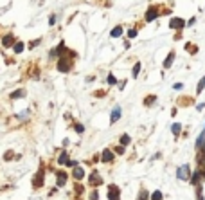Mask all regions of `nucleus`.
I'll use <instances>...</instances> for the list:
<instances>
[{
	"label": "nucleus",
	"mask_w": 205,
	"mask_h": 200,
	"mask_svg": "<svg viewBox=\"0 0 205 200\" xmlns=\"http://www.w3.org/2000/svg\"><path fill=\"white\" fill-rule=\"evenodd\" d=\"M169 27L171 29H183V27H185V22H183L182 18H171Z\"/></svg>",
	"instance_id": "1"
},
{
	"label": "nucleus",
	"mask_w": 205,
	"mask_h": 200,
	"mask_svg": "<svg viewBox=\"0 0 205 200\" xmlns=\"http://www.w3.org/2000/svg\"><path fill=\"white\" fill-rule=\"evenodd\" d=\"M176 177H178V178H182V180L189 178V166H182L180 170H178V173H176Z\"/></svg>",
	"instance_id": "2"
},
{
	"label": "nucleus",
	"mask_w": 205,
	"mask_h": 200,
	"mask_svg": "<svg viewBox=\"0 0 205 200\" xmlns=\"http://www.w3.org/2000/svg\"><path fill=\"white\" fill-rule=\"evenodd\" d=\"M157 7H149L148 9V15H146V22H153V20L157 18Z\"/></svg>",
	"instance_id": "3"
},
{
	"label": "nucleus",
	"mask_w": 205,
	"mask_h": 200,
	"mask_svg": "<svg viewBox=\"0 0 205 200\" xmlns=\"http://www.w3.org/2000/svg\"><path fill=\"white\" fill-rule=\"evenodd\" d=\"M58 70L59 72H69V61L67 60H59L58 61Z\"/></svg>",
	"instance_id": "4"
},
{
	"label": "nucleus",
	"mask_w": 205,
	"mask_h": 200,
	"mask_svg": "<svg viewBox=\"0 0 205 200\" xmlns=\"http://www.w3.org/2000/svg\"><path fill=\"white\" fill-rule=\"evenodd\" d=\"M108 196H110V200H119V189L115 186H112L110 191H108Z\"/></svg>",
	"instance_id": "5"
},
{
	"label": "nucleus",
	"mask_w": 205,
	"mask_h": 200,
	"mask_svg": "<svg viewBox=\"0 0 205 200\" xmlns=\"http://www.w3.org/2000/svg\"><path fill=\"white\" fill-rule=\"evenodd\" d=\"M13 36H11V34H7V36H4V40H2V45L4 47H11V45H13Z\"/></svg>",
	"instance_id": "6"
},
{
	"label": "nucleus",
	"mask_w": 205,
	"mask_h": 200,
	"mask_svg": "<svg viewBox=\"0 0 205 200\" xmlns=\"http://www.w3.org/2000/svg\"><path fill=\"white\" fill-rule=\"evenodd\" d=\"M173 60H175V52H171V54H169V56H167V58L164 60V67H166V69H169V67H171Z\"/></svg>",
	"instance_id": "7"
},
{
	"label": "nucleus",
	"mask_w": 205,
	"mask_h": 200,
	"mask_svg": "<svg viewBox=\"0 0 205 200\" xmlns=\"http://www.w3.org/2000/svg\"><path fill=\"white\" fill-rule=\"evenodd\" d=\"M112 157H113V153H112L110 150H104V152H103V161L108 162V161H112Z\"/></svg>",
	"instance_id": "8"
},
{
	"label": "nucleus",
	"mask_w": 205,
	"mask_h": 200,
	"mask_svg": "<svg viewBox=\"0 0 205 200\" xmlns=\"http://www.w3.org/2000/svg\"><path fill=\"white\" fill-rule=\"evenodd\" d=\"M121 34H122V27H115V29L112 31V36H113V38H119Z\"/></svg>",
	"instance_id": "9"
},
{
	"label": "nucleus",
	"mask_w": 205,
	"mask_h": 200,
	"mask_svg": "<svg viewBox=\"0 0 205 200\" xmlns=\"http://www.w3.org/2000/svg\"><path fill=\"white\" fill-rule=\"evenodd\" d=\"M200 177H202V173H200V171H194V175H192V178H191V182H192V184H198Z\"/></svg>",
	"instance_id": "10"
},
{
	"label": "nucleus",
	"mask_w": 205,
	"mask_h": 200,
	"mask_svg": "<svg viewBox=\"0 0 205 200\" xmlns=\"http://www.w3.org/2000/svg\"><path fill=\"white\" fill-rule=\"evenodd\" d=\"M203 88H205V78H202V79H200V83H198V87H196V92L200 94V92H202Z\"/></svg>",
	"instance_id": "11"
},
{
	"label": "nucleus",
	"mask_w": 205,
	"mask_h": 200,
	"mask_svg": "<svg viewBox=\"0 0 205 200\" xmlns=\"http://www.w3.org/2000/svg\"><path fill=\"white\" fill-rule=\"evenodd\" d=\"M22 96H25L24 90H15L13 94H11V98H13V99H15V98H22Z\"/></svg>",
	"instance_id": "12"
},
{
	"label": "nucleus",
	"mask_w": 205,
	"mask_h": 200,
	"mask_svg": "<svg viewBox=\"0 0 205 200\" xmlns=\"http://www.w3.org/2000/svg\"><path fill=\"white\" fill-rule=\"evenodd\" d=\"M119 117H121V110L117 108V110H113V115H112V123H115Z\"/></svg>",
	"instance_id": "13"
},
{
	"label": "nucleus",
	"mask_w": 205,
	"mask_h": 200,
	"mask_svg": "<svg viewBox=\"0 0 205 200\" xmlns=\"http://www.w3.org/2000/svg\"><path fill=\"white\" fill-rule=\"evenodd\" d=\"M74 177L76 178H81L83 177V170H81V168H76V170H74Z\"/></svg>",
	"instance_id": "14"
},
{
	"label": "nucleus",
	"mask_w": 205,
	"mask_h": 200,
	"mask_svg": "<svg viewBox=\"0 0 205 200\" xmlns=\"http://www.w3.org/2000/svg\"><path fill=\"white\" fill-rule=\"evenodd\" d=\"M22 51H24V44H22V41L15 44V52H22Z\"/></svg>",
	"instance_id": "15"
},
{
	"label": "nucleus",
	"mask_w": 205,
	"mask_h": 200,
	"mask_svg": "<svg viewBox=\"0 0 205 200\" xmlns=\"http://www.w3.org/2000/svg\"><path fill=\"white\" fill-rule=\"evenodd\" d=\"M171 128H173V133H175V135H178V133H180V128H182V126H180V124L176 123V124H173Z\"/></svg>",
	"instance_id": "16"
},
{
	"label": "nucleus",
	"mask_w": 205,
	"mask_h": 200,
	"mask_svg": "<svg viewBox=\"0 0 205 200\" xmlns=\"http://www.w3.org/2000/svg\"><path fill=\"white\" fill-rule=\"evenodd\" d=\"M121 144H122V146L129 144V135H122V137H121Z\"/></svg>",
	"instance_id": "17"
},
{
	"label": "nucleus",
	"mask_w": 205,
	"mask_h": 200,
	"mask_svg": "<svg viewBox=\"0 0 205 200\" xmlns=\"http://www.w3.org/2000/svg\"><path fill=\"white\" fill-rule=\"evenodd\" d=\"M151 198H153V200H162V193L160 191H155L153 195H151Z\"/></svg>",
	"instance_id": "18"
},
{
	"label": "nucleus",
	"mask_w": 205,
	"mask_h": 200,
	"mask_svg": "<svg viewBox=\"0 0 205 200\" xmlns=\"http://www.w3.org/2000/svg\"><path fill=\"white\" fill-rule=\"evenodd\" d=\"M139 72H140V63H137V65L133 67V76H135V78L139 76Z\"/></svg>",
	"instance_id": "19"
},
{
	"label": "nucleus",
	"mask_w": 205,
	"mask_h": 200,
	"mask_svg": "<svg viewBox=\"0 0 205 200\" xmlns=\"http://www.w3.org/2000/svg\"><path fill=\"white\" fill-rule=\"evenodd\" d=\"M63 182H65V175L59 173V177H58V186H63Z\"/></svg>",
	"instance_id": "20"
},
{
	"label": "nucleus",
	"mask_w": 205,
	"mask_h": 200,
	"mask_svg": "<svg viewBox=\"0 0 205 200\" xmlns=\"http://www.w3.org/2000/svg\"><path fill=\"white\" fill-rule=\"evenodd\" d=\"M108 83H110V85H115V83H117V79H115V76H108Z\"/></svg>",
	"instance_id": "21"
},
{
	"label": "nucleus",
	"mask_w": 205,
	"mask_h": 200,
	"mask_svg": "<svg viewBox=\"0 0 205 200\" xmlns=\"http://www.w3.org/2000/svg\"><path fill=\"white\" fill-rule=\"evenodd\" d=\"M146 198H148V193L142 189V191H140V195H139V200H146Z\"/></svg>",
	"instance_id": "22"
},
{
	"label": "nucleus",
	"mask_w": 205,
	"mask_h": 200,
	"mask_svg": "<svg viewBox=\"0 0 205 200\" xmlns=\"http://www.w3.org/2000/svg\"><path fill=\"white\" fill-rule=\"evenodd\" d=\"M59 164H67V155L65 153H61V157H59Z\"/></svg>",
	"instance_id": "23"
},
{
	"label": "nucleus",
	"mask_w": 205,
	"mask_h": 200,
	"mask_svg": "<svg viewBox=\"0 0 205 200\" xmlns=\"http://www.w3.org/2000/svg\"><path fill=\"white\" fill-rule=\"evenodd\" d=\"M128 36H129V38H133V36H137V31H135V29H129V33H128Z\"/></svg>",
	"instance_id": "24"
},
{
	"label": "nucleus",
	"mask_w": 205,
	"mask_h": 200,
	"mask_svg": "<svg viewBox=\"0 0 205 200\" xmlns=\"http://www.w3.org/2000/svg\"><path fill=\"white\" fill-rule=\"evenodd\" d=\"M49 24H50V25L56 24V16H50V18H49Z\"/></svg>",
	"instance_id": "25"
},
{
	"label": "nucleus",
	"mask_w": 205,
	"mask_h": 200,
	"mask_svg": "<svg viewBox=\"0 0 205 200\" xmlns=\"http://www.w3.org/2000/svg\"><path fill=\"white\" fill-rule=\"evenodd\" d=\"M153 99H155V98H153V96H149V98H148V99H146V105H151V103H153Z\"/></svg>",
	"instance_id": "26"
},
{
	"label": "nucleus",
	"mask_w": 205,
	"mask_h": 200,
	"mask_svg": "<svg viewBox=\"0 0 205 200\" xmlns=\"http://www.w3.org/2000/svg\"><path fill=\"white\" fill-rule=\"evenodd\" d=\"M76 130H78V132H79V133H81V132H83V130H85V128H83V126H81V124H78V126H76Z\"/></svg>",
	"instance_id": "27"
},
{
	"label": "nucleus",
	"mask_w": 205,
	"mask_h": 200,
	"mask_svg": "<svg viewBox=\"0 0 205 200\" xmlns=\"http://www.w3.org/2000/svg\"><path fill=\"white\" fill-rule=\"evenodd\" d=\"M182 87H183V85H182V83H176V85H175V90H180Z\"/></svg>",
	"instance_id": "28"
}]
</instances>
